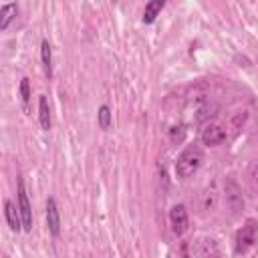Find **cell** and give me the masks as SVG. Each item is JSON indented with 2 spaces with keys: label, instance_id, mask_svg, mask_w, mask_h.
I'll use <instances>...</instances> for the list:
<instances>
[{
  "label": "cell",
  "instance_id": "8fae6325",
  "mask_svg": "<svg viewBox=\"0 0 258 258\" xmlns=\"http://www.w3.org/2000/svg\"><path fill=\"white\" fill-rule=\"evenodd\" d=\"M38 121H40V127L44 131L50 129V109H48V101L46 97H38Z\"/></svg>",
  "mask_w": 258,
  "mask_h": 258
},
{
  "label": "cell",
  "instance_id": "8992f818",
  "mask_svg": "<svg viewBox=\"0 0 258 258\" xmlns=\"http://www.w3.org/2000/svg\"><path fill=\"white\" fill-rule=\"evenodd\" d=\"M46 224H48V230H50L52 236H58L60 234V214H58V208H56L54 198H48L46 200Z\"/></svg>",
  "mask_w": 258,
  "mask_h": 258
},
{
  "label": "cell",
  "instance_id": "52a82bcc",
  "mask_svg": "<svg viewBox=\"0 0 258 258\" xmlns=\"http://www.w3.org/2000/svg\"><path fill=\"white\" fill-rule=\"evenodd\" d=\"M224 139H226V129L220 127V125H208V127L202 131V141H204V145L214 147V145H220Z\"/></svg>",
  "mask_w": 258,
  "mask_h": 258
},
{
  "label": "cell",
  "instance_id": "7a4b0ae2",
  "mask_svg": "<svg viewBox=\"0 0 258 258\" xmlns=\"http://www.w3.org/2000/svg\"><path fill=\"white\" fill-rule=\"evenodd\" d=\"M185 258H220V246L214 238H194L185 244Z\"/></svg>",
  "mask_w": 258,
  "mask_h": 258
},
{
  "label": "cell",
  "instance_id": "9a60e30c",
  "mask_svg": "<svg viewBox=\"0 0 258 258\" xmlns=\"http://www.w3.org/2000/svg\"><path fill=\"white\" fill-rule=\"evenodd\" d=\"M20 95H22V103L26 105L28 99H30V85H28V79L26 77L20 81Z\"/></svg>",
  "mask_w": 258,
  "mask_h": 258
},
{
  "label": "cell",
  "instance_id": "7c38bea8",
  "mask_svg": "<svg viewBox=\"0 0 258 258\" xmlns=\"http://www.w3.org/2000/svg\"><path fill=\"white\" fill-rule=\"evenodd\" d=\"M16 10H18L16 4H4V6L0 8V28H2V30L8 28L10 20L16 16Z\"/></svg>",
  "mask_w": 258,
  "mask_h": 258
},
{
  "label": "cell",
  "instance_id": "4fadbf2b",
  "mask_svg": "<svg viewBox=\"0 0 258 258\" xmlns=\"http://www.w3.org/2000/svg\"><path fill=\"white\" fill-rule=\"evenodd\" d=\"M97 121H99V127L103 131H107L111 127V109L107 105H101L99 107V113H97Z\"/></svg>",
  "mask_w": 258,
  "mask_h": 258
},
{
  "label": "cell",
  "instance_id": "5bb4252c",
  "mask_svg": "<svg viewBox=\"0 0 258 258\" xmlns=\"http://www.w3.org/2000/svg\"><path fill=\"white\" fill-rule=\"evenodd\" d=\"M216 111H218V107H216L214 103H212V105H210V103H206L204 107H200V109H198V115H196V119L202 123V121H206V119L214 117V115H216Z\"/></svg>",
  "mask_w": 258,
  "mask_h": 258
},
{
  "label": "cell",
  "instance_id": "5b68a950",
  "mask_svg": "<svg viewBox=\"0 0 258 258\" xmlns=\"http://www.w3.org/2000/svg\"><path fill=\"white\" fill-rule=\"evenodd\" d=\"M169 224H171V230L179 236L187 230V224H189V218H187V210L183 204H175L171 210H169Z\"/></svg>",
  "mask_w": 258,
  "mask_h": 258
},
{
  "label": "cell",
  "instance_id": "3957f363",
  "mask_svg": "<svg viewBox=\"0 0 258 258\" xmlns=\"http://www.w3.org/2000/svg\"><path fill=\"white\" fill-rule=\"evenodd\" d=\"M256 238H258V222L254 218H248L236 234V252L238 254L246 252L250 246H254Z\"/></svg>",
  "mask_w": 258,
  "mask_h": 258
},
{
  "label": "cell",
  "instance_id": "277c9868",
  "mask_svg": "<svg viewBox=\"0 0 258 258\" xmlns=\"http://www.w3.org/2000/svg\"><path fill=\"white\" fill-rule=\"evenodd\" d=\"M18 212H20V218H22V230L30 232L32 230V208H30V202H28L22 179H18Z\"/></svg>",
  "mask_w": 258,
  "mask_h": 258
},
{
  "label": "cell",
  "instance_id": "6da1fadb",
  "mask_svg": "<svg viewBox=\"0 0 258 258\" xmlns=\"http://www.w3.org/2000/svg\"><path fill=\"white\" fill-rule=\"evenodd\" d=\"M202 161H204V151H202V147H200V145H187V147L179 153V157H177V161H175V173H177V177H181V179L191 177V175L200 169Z\"/></svg>",
  "mask_w": 258,
  "mask_h": 258
},
{
  "label": "cell",
  "instance_id": "ba28073f",
  "mask_svg": "<svg viewBox=\"0 0 258 258\" xmlns=\"http://www.w3.org/2000/svg\"><path fill=\"white\" fill-rule=\"evenodd\" d=\"M4 214H6L8 228H10L12 232L22 230V218H20V212L16 210V206H14L10 200H6V202H4Z\"/></svg>",
  "mask_w": 258,
  "mask_h": 258
},
{
  "label": "cell",
  "instance_id": "2e32d148",
  "mask_svg": "<svg viewBox=\"0 0 258 258\" xmlns=\"http://www.w3.org/2000/svg\"><path fill=\"white\" fill-rule=\"evenodd\" d=\"M4 258H10V256H4Z\"/></svg>",
  "mask_w": 258,
  "mask_h": 258
},
{
  "label": "cell",
  "instance_id": "9c48e42d",
  "mask_svg": "<svg viewBox=\"0 0 258 258\" xmlns=\"http://www.w3.org/2000/svg\"><path fill=\"white\" fill-rule=\"evenodd\" d=\"M40 60H42V69L46 73V77H52V52H50V42L44 38L40 42Z\"/></svg>",
  "mask_w": 258,
  "mask_h": 258
},
{
  "label": "cell",
  "instance_id": "30bf717a",
  "mask_svg": "<svg viewBox=\"0 0 258 258\" xmlns=\"http://www.w3.org/2000/svg\"><path fill=\"white\" fill-rule=\"evenodd\" d=\"M163 6H165L163 0H151V2H147L145 4V10H143V22L145 24H151L157 18V14L161 12Z\"/></svg>",
  "mask_w": 258,
  "mask_h": 258
}]
</instances>
